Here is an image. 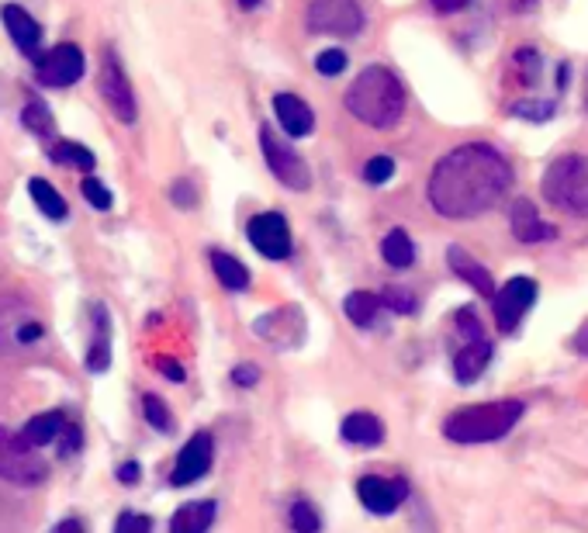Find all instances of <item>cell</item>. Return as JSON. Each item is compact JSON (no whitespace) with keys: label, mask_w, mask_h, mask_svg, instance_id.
<instances>
[{"label":"cell","mask_w":588,"mask_h":533,"mask_svg":"<svg viewBox=\"0 0 588 533\" xmlns=\"http://www.w3.org/2000/svg\"><path fill=\"white\" fill-rule=\"evenodd\" d=\"M339 433L353 447H378L384 440V423L374 412H350L339 426Z\"/></svg>","instance_id":"obj_19"},{"label":"cell","mask_w":588,"mask_h":533,"mask_svg":"<svg viewBox=\"0 0 588 533\" xmlns=\"http://www.w3.org/2000/svg\"><path fill=\"white\" fill-rule=\"evenodd\" d=\"M391 174H395V160L391 156H374V160H367V167H364V180L367 184H388Z\"/></svg>","instance_id":"obj_35"},{"label":"cell","mask_w":588,"mask_h":533,"mask_svg":"<svg viewBox=\"0 0 588 533\" xmlns=\"http://www.w3.org/2000/svg\"><path fill=\"white\" fill-rule=\"evenodd\" d=\"M0 21H4L11 42L18 45L21 56L35 59L42 52V25L25 11L21 4H4L0 7Z\"/></svg>","instance_id":"obj_14"},{"label":"cell","mask_w":588,"mask_h":533,"mask_svg":"<svg viewBox=\"0 0 588 533\" xmlns=\"http://www.w3.org/2000/svg\"><path fill=\"white\" fill-rule=\"evenodd\" d=\"M0 478L21 489H39L49 482V461L39 454V447L25 444L21 433H11L0 426Z\"/></svg>","instance_id":"obj_5"},{"label":"cell","mask_w":588,"mask_h":533,"mask_svg":"<svg viewBox=\"0 0 588 533\" xmlns=\"http://www.w3.org/2000/svg\"><path fill=\"white\" fill-rule=\"evenodd\" d=\"M274 115L281 122V132L291 139H305L315 129V111L301 101L298 94H277L274 97Z\"/></svg>","instance_id":"obj_16"},{"label":"cell","mask_w":588,"mask_h":533,"mask_svg":"<svg viewBox=\"0 0 588 533\" xmlns=\"http://www.w3.org/2000/svg\"><path fill=\"white\" fill-rule=\"evenodd\" d=\"M378 298H381L384 309H391L398 315H412V312H416V295H412L409 288H398V284H391V288H384Z\"/></svg>","instance_id":"obj_31"},{"label":"cell","mask_w":588,"mask_h":533,"mask_svg":"<svg viewBox=\"0 0 588 533\" xmlns=\"http://www.w3.org/2000/svg\"><path fill=\"white\" fill-rule=\"evenodd\" d=\"M142 478V464L139 461H125L122 468H118V482L122 485H135Z\"/></svg>","instance_id":"obj_43"},{"label":"cell","mask_w":588,"mask_h":533,"mask_svg":"<svg viewBox=\"0 0 588 533\" xmlns=\"http://www.w3.org/2000/svg\"><path fill=\"white\" fill-rule=\"evenodd\" d=\"M488 364H492V343H488L485 336H478V340H464L461 350H457V357H454V374L461 385H474V381L485 374Z\"/></svg>","instance_id":"obj_18"},{"label":"cell","mask_w":588,"mask_h":533,"mask_svg":"<svg viewBox=\"0 0 588 533\" xmlns=\"http://www.w3.org/2000/svg\"><path fill=\"white\" fill-rule=\"evenodd\" d=\"M526 405L519 399H499L485 405H467L443 419V437L454 444H492L502 440L523 419Z\"/></svg>","instance_id":"obj_3"},{"label":"cell","mask_w":588,"mask_h":533,"mask_svg":"<svg viewBox=\"0 0 588 533\" xmlns=\"http://www.w3.org/2000/svg\"><path fill=\"white\" fill-rule=\"evenodd\" d=\"M509 229L519 243H544V239H554L557 229L550 222L540 219V212L533 208V201L519 198L516 205L509 208Z\"/></svg>","instance_id":"obj_15"},{"label":"cell","mask_w":588,"mask_h":533,"mask_svg":"<svg viewBox=\"0 0 588 533\" xmlns=\"http://www.w3.org/2000/svg\"><path fill=\"white\" fill-rule=\"evenodd\" d=\"M84 70H87L84 52L73 42H63V45H56V49L35 56V77H39V84L45 87H73L84 77Z\"/></svg>","instance_id":"obj_10"},{"label":"cell","mask_w":588,"mask_h":533,"mask_svg":"<svg viewBox=\"0 0 588 533\" xmlns=\"http://www.w3.org/2000/svg\"><path fill=\"white\" fill-rule=\"evenodd\" d=\"M509 184L512 167L499 149L488 142H464L433 167L426 194L443 219H478L499 205Z\"/></svg>","instance_id":"obj_1"},{"label":"cell","mask_w":588,"mask_h":533,"mask_svg":"<svg viewBox=\"0 0 588 533\" xmlns=\"http://www.w3.org/2000/svg\"><path fill=\"white\" fill-rule=\"evenodd\" d=\"M115 533H153V520L149 516H142V513H122L118 516V523H115Z\"/></svg>","instance_id":"obj_39"},{"label":"cell","mask_w":588,"mask_h":533,"mask_svg":"<svg viewBox=\"0 0 588 533\" xmlns=\"http://www.w3.org/2000/svg\"><path fill=\"white\" fill-rule=\"evenodd\" d=\"M153 364L160 367V371H163V378H167V381H177V385H180V381L187 378V374H184V367H180L177 360H170V357H156Z\"/></svg>","instance_id":"obj_41"},{"label":"cell","mask_w":588,"mask_h":533,"mask_svg":"<svg viewBox=\"0 0 588 533\" xmlns=\"http://www.w3.org/2000/svg\"><path fill=\"white\" fill-rule=\"evenodd\" d=\"M260 149H263V160H267L270 174L281 180L288 191H308V187H312V170H308V163L301 160V156L294 153V146H288L270 125L260 129Z\"/></svg>","instance_id":"obj_7"},{"label":"cell","mask_w":588,"mask_h":533,"mask_svg":"<svg viewBox=\"0 0 588 533\" xmlns=\"http://www.w3.org/2000/svg\"><path fill=\"white\" fill-rule=\"evenodd\" d=\"M21 125H25V129L32 132V135H42V139H45V135L52 132V125H56V122H52V111L45 108L39 97H32V101L25 104V111H21Z\"/></svg>","instance_id":"obj_28"},{"label":"cell","mask_w":588,"mask_h":533,"mask_svg":"<svg viewBox=\"0 0 588 533\" xmlns=\"http://www.w3.org/2000/svg\"><path fill=\"white\" fill-rule=\"evenodd\" d=\"M315 70H319L322 77H339V73L346 70V52L343 49H322L319 59H315Z\"/></svg>","instance_id":"obj_36"},{"label":"cell","mask_w":588,"mask_h":533,"mask_svg":"<svg viewBox=\"0 0 588 533\" xmlns=\"http://www.w3.org/2000/svg\"><path fill=\"white\" fill-rule=\"evenodd\" d=\"M512 70H519V84H537L540 80V70H544V63H540L537 49H519L516 56H512Z\"/></svg>","instance_id":"obj_30"},{"label":"cell","mask_w":588,"mask_h":533,"mask_svg":"<svg viewBox=\"0 0 588 533\" xmlns=\"http://www.w3.org/2000/svg\"><path fill=\"white\" fill-rule=\"evenodd\" d=\"M66 426V416L63 412H39V416H32L25 426H21V440L25 444H32V447H45V444H52V440L59 437V430Z\"/></svg>","instance_id":"obj_23"},{"label":"cell","mask_w":588,"mask_h":533,"mask_svg":"<svg viewBox=\"0 0 588 533\" xmlns=\"http://www.w3.org/2000/svg\"><path fill=\"white\" fill-rule=\"evenodd\" d=\"M170 198L177 201L180 208H191V205H194V191H191V184H187V180H177V184L170 187Z\"/></svg>","instance_id":"obj_42"},{"label":"cell","mask_w":588,"mask_h":533,"mask_svg":"<svg viewBox=\"0 0 588 533\" xmlns=\"http://www.w3.org/2000/svg\"><path fill=\"white\" fill-rule=\"evenodd\" d=\"M52 533H87V530H84V523L80 520H63V523L52 527Z\"/></svg>","instance_id":"obj_45"},{"label":"cell","mask_w":588,"mask_h":533,"mask_svg":"<svg viewBox=\"0 0 588 533\" xmlns=\"http://www.w3.org/2000/svg\"><path fill=\"white\" fill-rule=\"evenodd\" d=\"M49 160L59 163V167H73V170H84V174H90L94 170V153H90L87 146H80V142L73 139H59L56 146L49 149Z\"/></svg>","instance_id":"obj_27"},{"label":"cell","mask_w":588,"mask_h":533,"mask_svg":"<svg viewBox=\"0 0 588 533\" xmlns=\"http://www.w3.org/2000/svg\"><path fill=\"white\" fill-rule=\"evenodd\" d=\"M305 25L312 35L353 39L364 28V11H360L357 0H308Z\"/></svg>","instance_id":"obj_6"},{"label":"cell","mask_w":588,"mask_h":533,"mask_svg":"<svg viewBox=\"0 0 588 533\" xmlns=\"http://www.w3.org/2000/svg\"><path fill=\"white\" fill-rule=\"evenodd\" d=\"M346 111L371 129H391L405 115V87L388 66H367L346 90Z\"/></svg>","instance_id":"obj_2"},{"label":"cell","mask_w":588,"mask_h":533,"mask_svg":"<svg viewBox=\"0 0 588 533\" xmlns=\"http://www.w3.org/2000/svg\"><path fill=\"white\" fill-rule=\"evenodd\" d=\"M544 198L547 205L561 208L568 215L588 219V156L582 153H564L544 170Z\"/></svg>","instance_id":"obj_4"},{"label":"cell","mask_w":588,"mask_h":533,"mask_svg":"<svg viewBox=\"0 0 588 533\" xmlns=\"http://www.w3.org/2000/svg\"><path fill=\"white\" fill-rule=\"evenodd\" d=\"M447 264L454 270L461 281L471 284L474 291H478L481 298H492L495 295V277L488 274V267L481 264V260H474L471 253L464 250V246H447Z\"/></svg>","instance_id":"obj_17"},{"label":"cell","mask_w":588,"mask_h":533,"mask_svg":"<svg viewBox=\"0 0 588 533\" xmlns=\"http://www.w3.org/2000/svg\"><path fill=\"white\" fill-rule=\"evenodd\" d=\"M239 7H243V11H253V7H260V0H239Z\"/></svg>","instance_id":"obj_47"},{"label":"cell","mask_w":588,"mask_h":533,"mask_svg":"<svg viewBox=\"0 0 588 533\" xmlns=\"http://www.w3.org/2000/svg\"><path fill=\"white\" fill-rule=\"evenodd\" d=\"M343 309H346V319H350L353 326L371 329L374 322H378V315H381L384 305H381L378 295H371V291H353V295H346Z\"/></svg>","instance_id":"obj_26"},{"label":"cell","mask_w":588,"mask_h":533,"mask_svg":"<svg viewBox=\"0 0 588 533\" xmlns=\"http://www.w3.org/2000/svg\"><path fill=\"white\" fill-rule=\"evenodd\" d=\"M211 270H215V277L225 284V291H246L250 288V270H246V264H239L232 253L211 250Z\"/></svg>","instance_id":"obj_24"},{"label":"cell","mask_w":588,"mask_h":533,"mask_svg":"<svg viewBox=\"0 0 588 533\" xmlns=\"http://www.w3.org/2000/svg\"><path fill=\"white\" fill-rule=\"evenodd\" d=\"M246 236H250L253 250L267 260H288L294 250V239H291V225L284 215L277 212H263L253 215L250 225H246Z\"/></svg>","instance_id":"obj_11"},{"label":"cell","mask_w":588,"mask_h":533,"mask_svg":"<svg viewBox=\"0 0 588 533\" xmlns=\"http://www.w3.org/2000/svg\"><path fill=\"white\" fill-rule=\"evenodd\" d=\"M454 326L457 333H461V340H478V336H485V329H481V319L474 309H457L454 312Z\"/></svg>","instance_id":"obj_37"},{"label":"cell","mask_w":588,"mask_h":533,"mask_svg":"<svg viewBox=\"0 0 588 533\" xmlns=\"http://www.w3.org/2000/svg\"><path fill=\"white\" fill-rule=\"evenodd\" d=\"M533 302H537V281L533 277H509L502 288H495L492 305L499 333H516L519 319L530 312Z\"/></svg>","instance_id":"obj_9"},{"label":"cell","mask_w":588,"mask_h":533,"mask_svg":"<svg viewBox=\"0 0 588 533\" xmlns=\"http://www.w3.org/2000/svg\"><path fill=\"white\" fill-rule=\"evenodd\" d=\"M256 381H260V367L256 364H239L236 371H232V385H239V388H253Z\"/></svg>","instance_id":"obj_40"},{"label":"cell","mask_w":588,"mask_h":533,"mask_svg":"<svg viewBox=\"0 0 588 533\" xmlns=\"http://www.w3.org/2000/svg\"><path fill=\"white\" fill-rule=\"evenodd\" d=\"M357 499L364 502L367 513L391 516L405 499H409V485L405 478H384V475H364L357 482Z\"/></svg>","instance_id":"obj_13"},{"label":"cell","mask_w":588,"mask_h":533,"mask_svg":"<svg viewBox=\"0 0 588 533\" xmlns=\"http://www.w3.org/2000/svg\"><path fill=\"white\" fill-rule=\"evenodd\" d=\"M97 90H101L104 104H108V111L118 118V122L135 125V115H139L135 90H132V84H128L122 63H118V56L111 49H104V56H101V77H97Z\"/></svg>","instance_id":"obj_8"},{"label":"cell","mask_w":588,"mask_h":533,"mask_svg":"<svg viewBox=\"0 0 588 533\" xmlns=\"http://www.w3.org/2000/svg\"><path fill=\"white\" fill-rule=\"evenodd\" d=\"M56 444H59V457H73L80 450V444H84V433H80V426L66 423L63 430H59Z\"/></svg>","instance_id":"obj_38"},{"label":"cell","mask_w":588,"mask_h":533,"mask_svg":"<svg viewBox=\"0 0 588 533\" xmlns=\"http://www.w3.org/2000/svg\"><path fill=\"white\" fill-rule=\"evenodd\" d=\"M215 499H194L173 513L170 533H208V527L215 523Z\"/></svg>","instance_id":"obj_20"},{"label":"cell","mask_w":588,"mask_h":533,"mask_svg":"<svg viewBox=\"0 0 588 533\" xmlns=\"http://www.w3.org/2000/svg\"><path fill=\"white\" fill-rule=\"evenodd\" d=\"M575 350H578V354H585V357H588V326L578 329V336H575Z\"/></svg>","instance_id":"obj_46"},{"label":"cell","mask_w":588,"mask_h":533,"mask_svg":"<svg viewBox=\"0 0 588 533\" xmlns=\"http://www.w3.org/2000/svg\"><path fill=\"white\" fill-rule=\"evenodd\" d=\"M80 191H84V198L90 201V205L97 208V212H108L111 201H115V198H111V191H108V187H104L97 177H84V184H80Z\"/></svg>","instance_id":"obj_34"},{"label":"cell","mask_w":588,"mask_h":533,"mask_svg":"<svg viewBox=\"0 0 588 533\" xmlns=\"http://www.w3.org/2000/svg\"><path fill=\"white\" fill-rule=\"evenodd\" d=\"M111 364V319L104 305H94V340L87 347V371L101 374Z\"/></svg>","instance_id":"obj_21"},{"label":"cell","mask_w":588,"mask_h":533,"mask_svg":"<svg viewBox=\"0 0 588 533\" xmlns=\"http://www.w3.org/2000/svg\"><path fill=\"white\" fill-rule=\"evenodd\" d=\"M512 115H519V118H530V122H547L550 115H554V101H516L512 104Z\"/></svg>","instance_id":"obj_33"},{"label":"cell","mask_w":588,"mask_h":533,"mask_svg":"<svg viewBox=\"0 0 588 533\" xmlns=\"http://www.w3.org/2000/svg\"><path fill=\"white\" fill-rule=\"evenodd\" d=\"M142 416H146V423L153 426V430L170 433V412L160 395H146V399H142Z\"/></svg>","instance_id":"obj_32"},{"label":"cell","mask_w":588,"mask_h":533,"mask_svg":"<svg viewBox=\"0 0 588 533\" xmlns=\"http://www.w3.org/2000/svg\"><path fill=\"white\" fill-rule=\"evenodd\" d=\"M28 194H32L35 208H39L45 219L63 222L66 215H70V205H66V198H63V194H59L56 187H52L45 177H32V180H28Z\"/></svg>","instance_id":"obj_22"},{"label":"cell","mask_w":588,"mask_h":533,"mask_svg":"<svg viewBox=\"0 0 588 533\" xmlns=\"http://www.w3.org/2000/svg\"><path fill=\"white\" fill-rule=\"evenodd\" d=\"M381 257L388 267L405 270L416 264V246H412V236L405 229H391L388 236L381 239Z\"/></svg>","instance_id":"obj_25"},{"label":"cell","mask_w":588,"mask_h":533,"mask_svg":"<svg viewBox=\"0 0 588 533\" xmlns=\"http://www.w3.org/2000/svg\"><path fill=\"white\" fill-rule=\"evenodd\" d=\"M429 4H433L436 14H457V11H464L471 0H429Z\"/></svg>","instance_id":"obj_44"},{"label":"cell","mask_w":588,"mask_h":533,"mask_svg":"<svg viewBox=\"0 0 588 533\" xmlns=\"http://www.w3.org/2000/svg\"><path fill=\"white\" fill-rule=\"evenodd\" d=\"M288 520H291V530H294V533H319V530H322L319 509H315L312 502H305V499L294 502L291 513H288Z\"/></svg>","instance_id":"obj_29"},{"label":"cell","mask_w":588,"mask_h":533,"mask_svg":"<svg viewBox=\"0 0 588 533\" xmlns=\"http://www.w3.org/2000/svg\"><path fill=\"white\" fill-rule=\"evenodd\" d=\"M211 457H215V440H211V433H194V437L180 447L177 464H173V475H170L173 489H187V485H194L198 478H205L211 468Z\"/></svg>","instance_id":"obj_12"}]
</instances>
